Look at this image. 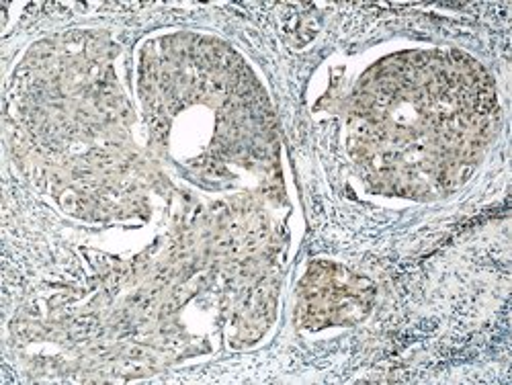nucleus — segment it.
<instances>
[{
	"instance_id": "nucleus-1",
	"label": "nucleus",
	"mask_w": 512,
	"mask_h": 385,
	"mask_svg": "<svg viewBox=\"0 0 512 385\" xmlns=\"http://www.w3.org/2000/svg\"><path fill=\"white\" fill-rule=\"evenodd\" d=\"M371 299L369 281L334 265H316L302 287V316L314 328L353 324L369 312Z\"/></svg>"
}]
</instances>
